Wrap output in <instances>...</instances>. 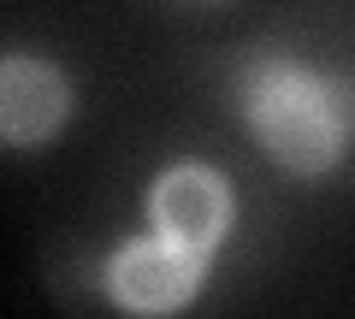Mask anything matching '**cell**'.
Masks as SVG:
<instances>
[{
	"mask_svg": "<svg viewBox=\"0 0 355 319\" xmlns=\"http://www.w3.org/2000/svg\"><path fill=\"white\" fill-rule=\"evenodd\" d=\"M243 107L254 136L272 160L302 178L331 172L343 154V130L355 125V95L331 77H314L291 60H249L243 65Z\"/></svg>",
	"mask_w": 355,
	"mask_h": 319,
	"instance_id": "obj_1",
	"label": "cell"
},
{
	"mask_svg": "<svg viewBox=\"0 0 355 319\" xmlns=\"http://www.w3.org/2000/svg\"><path fill=\"white\" fill-rule=\"evenodd\" d=\"M207 278V255L196 248H178L166 237H130L113 260H107V295H113L125 313L142 319H166L190 302Z\"/></svg>",
	"mask_w": 355,
	"mask_h": 319,
	"instance_id": "obj_2",
	"label": "cell"
},
{
	"mask_svg": "<svg viewBox=\"0 0 355 319\" xmlns=\"http://www.w3.org/2000/svg\"><path fill=\"white\" fill-rule=\"evenodd\" d=\"M148 213H154V237L207 255V248L225 237V225H231V190H225V178L207 172V166H172V172L154 178Z\"/></svg>",
	"mask_w": 355,
	"mask_h": 319,
	"instance_id": "obj_3",
	"label": "cell"
},
{
	"mask_svg": "<svg viewBox=\"0 0 355 319\" xmlns=\"http://www.w3.org/2000/svg\"><path fill=\"white\" fill-rule=\"evenodd\" d=\"M65 107H71V95H65V77L53 65L24 60V53H12L0 65V130H6L12 148L48 142L65 125Z\"/></svg>",
	"mask_w": 355,
	"mask_h": 319,
	"instance_id": "obj_4",
	"label": "cell"
}]
</instances>
